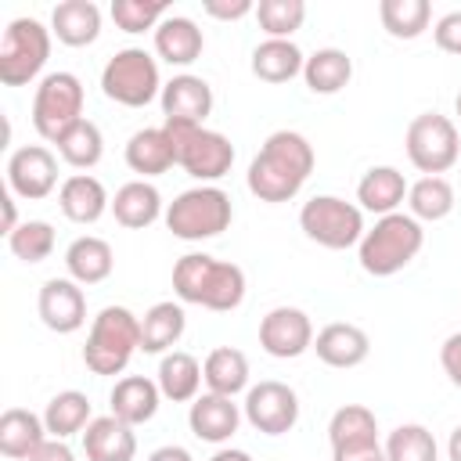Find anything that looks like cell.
<instances>
[{"label": "cell", "mask_w": 461, "mask_h": 461, "mask_svg": "<svg viewBox=\"0 0 461 461\" xmlns=\"http://www.w3.org/2000/svg\"><path fill=\"white\" fill-rule=\"evenodd\" d=\"M313 144L295 130H274L249 162L245 184L259 202H292L313 173Z\"/></svg>", "instance_id": "1"}, {"label": "cell", "mask_w": 461, "mask_h": 461, "mask_svg": "<svg viewBox=\"0 0 461 461\" xmlns=\"http://www.w3.org/2000/svg\"><path fill=\"white\" fill-rule=\"evenodd\" d=\"M173 292L180 303L227 313L245 299V270L209 252H187L173 267Z\"/></svg>", "instance_id": "2"}, {"label": "cell", "mask_w": 461, "mask_h": 461, "mask_svg": "<svg viewBox=\"0 0 461 461\" xmlns=\"http://www.w3.org/2000/svg\"><path fill=\"white\" fill-rule=\"evenodd\" d=\"M425 245V230L411 212H389L378 216L371 230H364L357 245V259L364 274L371 277H393L400 274Z\"/></svg>", "instance_id": "3"}, {"label": "cell", "mask_w": 461, "mask_h": 461, "mask_svg": "<svg viewBox=\"0 0 461 461\" xmlns=\"http://www.w3.org/2000/svg\"><path fill=\"white\" fill-rule=\"evenodd\" d=\"M140 349V317H133L126 306H104L86 335L83 364L94 375H122Z\"/></svg>", "instance_id": "4"}, {"label": "cell", "mask_w": 461, "mask_h": 461, "mask_svg": "<svg viewBox=\"0 0 461 461\" xmlns=\"http://www.w3.org/2000/svg\"><path fill=\"white\" fill-rule=\"evenodd\" d=\"M234 220V205H230V194L212 187V184H202V187H187L180 191L169 205H166V227L173 230V238L180 241H205V238H216L230 227Z\"/></svg>", "instance_id": "5"}, {"label": "cell", "mask_w": 461, "mask_h": 461, "mask_svg": "<svg viewBox=\"0 0 461 461\" xmlns=\"http://www.w3.org/2000/svg\"><path fill=\"white\" fill-rule=\"evenodd\" d=\"M162 76L158 61L144 47H122L115 50L101 68V90L108 101L122 108H144L155 97H162Z\"/></svg>", "instance_id": "6"}, {"label": "cell", "mask_w": 461, "mask_h": 461, "mask_svg": "<svg viewBox=\"0 0 461 461\" xmlns=\"http://www.w3.org/2000/svg\"><path fill=\"white\" fill-rule=\"evenodd\" d=\"M162 126L176 148V166H184V173H191L202 184H212V180L230 173L234 144L220 130H205L194 122H169V119Z\"/></svg>", "instance_id": "7"}, {"label": "cell", "mask_w": 461, "mask_h": 461, "mask_svg": "<svg viewBox=\"0 0 461 461\" xmlns=\"http://www.w3.org/2000/svg\"><path fill=\"white\" fill-rule=\"evenodd\" d=\"M403 148L414 169H421L425 176H443L457 158H461V137L454 119L439 115V112H421L407 122L403 133Z\"/></svg>", "instance_id": "8"}, {"label": "cell", "mask_w": 461, "mask_h": 461, "mask_svg": "<svg viewBox=\"0 0 461 461\" xmlns=\"http://www.w3.org/2000/svg\"><path fill=\"white\" fill-rule=\"evenodd\" d=\"M299 227L321 249H353L364 238V209L339 194H313L299 209Z\"/></svg>", "instance_id": "9"}, {"label": "cell", "mask_w": 461, "mask_h": 461, "mask_svg": "<svg viewBox=\"0 0 461 461\" xmlns=\"http://www.w3.org/2000/svg\"><path fill=\"white\" fill-rule=\"evenodd\" d=\"M50 58V29L36 18H14L4 29L0 43V83L25 86L32 83Z\"/></svg>", "instance_id": "10"}, {"label": "cell", "mask_w": 461, "mask_h": 461, "mask_svg": "<svg viewBox=\"0 0 461 461\" xmlns=\"http://www.w3.org/2000/svg\"><path fill=\"white\" fill-rule=\"evenodd\" d=\"M83 119V83L76 72H47L32 97V126L43 140H54Z\"/></svg>", "instance_id": "11"}, {"label": "cell", "mask_w": 461, "mask_h": 461, "mask_svg": "<svg viewBox=\"0 0 461 461\" xmlns=\"http://www.w3.org/2000/svg\"><path fill=\"white\" fill-rule=\"evenodd\" d=\"M249 425L263 436H285L295 429L299 421V396L292 385L277 382V378H267L259 385H249L245 393V403H241Z\"/></svg>", "instance_id": "12"}, {"label": "cell", "mask_w": 461, "mask_h": 461, "mask_svg": "<svg viewBox=\"0 0 461 461\" xmlns=\"http://www.w3.org/2000/svg\"><path fill=\"white\" fill-rule=\"evenodd\" d=\"M259 346L277 360H295L313 349V321L299 306H274L259 321Z\"/></svg>", "instance_id": "13"}, {"label": "cell", "mask_w": 461, "mask_h": 461, "mask_svg": "<svg viewBox=\"0 0 461 461\" xmlns=\"http://www.w3.org/2000/svg\"><path fill=\"white\" fill-rule=\"evenodd\" d=\"M7 187L25 202H40L58 187V158L43 144L14 148L7 158Z\"/></svg>", "instance_id": "14"}, {"label": "cell", "mask_w": 461, "mask_h": 461, "mask_svg": "<svg viewBox=\"0 0 461 461\" xmlns=\"http://www.w3.org/2000/svg\"><path fill=\"white\" fill-rule=\"evenodd\" d=\"M36 313L50 331L72 335V331H79L86 324V295L72 277H50L40 288Z\"/></svg>", "instance_id": "15"}, {"label": "cell", "mask_w": 461, "mask_h": 461, "mask_svg": "<svg viewBox=\"0 0 461 461\" xmlns=\"http://www.w3.org/2000/svg\"><path fill=\"white\" fill-rule=\"evenodd\" d=\"M158 101H162V115L169 122H194V126H202L205 115L212 112V86L202 76L180 72V76H173L162 86Z\"/></svg>", "instance_id": "16"}, {"label": "cell", "mask_w": 461, "mask_h": 461, "mask_svg": "<svg viewBox=\"0 0 461 461\" xmlns=\"http://www.w3.org/2000/svg\"><path fill=\"white\" fill-rule=\"evenodd\" d=\"M187 425L202 443H227L238 425H241V411L234 403V396H220V393H202L191 400L187 411Z\"/></svg>", "instance_id": "17"}, {"label": "cell", "mask_w": 461, "mask_h": 461, "mask_svg": "<svg viewBox=\"0 0 461 461\" xmlns=\"http://www.w3.org/2000/svg\"><path fill=\"white\" fill-rule=\"evenodd\" d=\"M313 349L317 357L328 364V367H357L367 360L371 353V339L360 324H349V321H331L324 324L317 335H313Z\"/></svg>", "instance_id": "18"}, {"label": "cell", "mask_w": 461, "mask_h": 461, "mask_svg": "<svg viewBox=\"0 0 461 461\" xmlns=\"http://www.w3.org/2000/svg\"><path fill=\"white\" fill-rule=\"evenodd\" d=\"M83 454L86 461H133L137 436L133 425L119 421L115 414H101L83 429Z\"/></svg>", "instance_id": "19"}, {"label": "cell", "mask_w": 461, "mask_h": 461, "mask_svg": "<svg viewBox=\"0 0 461 461\" xmlns=\"http://www.w3.org/2000/svg\"><path fill=\"white\" fill-rule=\"evenodd\" d=\"M407 191L411 184L396 166H371L357 184V202L364 212L389 216V212H400V202H407Z\"/></svg>", "instance_id": "20"}, {"label": "cell", "mask_w": 461, "mask_h": 461, "mask_svg": "<svg viewBox=\"0 0 461 461\" xmlns=\"http://www.w3.org/2000/svg\"><path fill=\"white\" fill-rule=\"evenodd\" d=\"M58 205L72 223H97L108 209L112 198L104 191V184L90 173H72L61 187H58Z\"/></svg>", "instance_id": "21"}, {"label": "cell", "mask_w": 461, "mask_h": 461, "mask_svg": "<svg viewBox=\"0 0 461 461\" xmlns=\"http://www.w3.org/2000/svg\"><path fill=\"white\" fill-rule=\"evenodd\" d=\"M158 400H162L158 382H151V378H144V375H126V378H119V382L112 385V396H108L112 414H115L119 421H126V425H144V421H151V418L158 414Z\"/></svg>", "instance_id": "22"}, {"label": "cell", "mask_w": 461, "mask_h": 461, "mask_svg": "<svg viewBox=\"0 0 461 461\" xmlns=\"http://www.w3.org/2000/svg\"><path fill=\"white\" fill-rule=\"evenodd\" d=\"M126 166L133 173H140V180L166 173L169 166H176V148L166 133V126H144L126 140Z\"/></svg>", "instance_id": "23"}, {"label": "cell", "mask_w": 461, "mask_h": 461, "mask_svg": "<svg viewBox=\"0 0 461 461\" xmlns=\"http://www.w3.org/2000/svg\"><path fill=\"white\" fill-rule=\"evenodd\" d=\"M50 32L65 47H86L101 36V7L94 0H61L50 11Z\"/></svg>", "instance_id": "24"}, {"label": "cell", "mask_w": 461, "mask_h": 461, "mask_svg": "<svg viewBox=\"0 0 461 461\" xmlns=\"http://www.w3.org/2000/svg\"><path fill=\"white\" fill-rule=\"evenodd\" d=\"M112 216H115V223H122V227H130V230L151 227L158 216H166V212H162V194H158V187L148 184V180H130V184H122V187L115 191V198H112Z\"/></svg>", "instance_id": "25"}, {"label": "cell", "mask_w": 461, "mask_h": 461, "mask_svg": "<svg viewBox=\"0 0 461 461\" xmlns=\"http://www.w3.org/2000/svg\"><path fill=\"white\" fill-rule=\"evenodd\" d=\"M47 443L43 414H32L25 407H7L0 414V454L11 461H25L36 447Z\"/></svg>", "instance_id": "26"}, {"label": "cell", "mask_w": 461, "mask_h": 461, "mask_svg": "<svg viewBox=\"0 0 461 461\" xmlns=\"http://www.w3.org/2000/svg\"><path fill=\"white\" fill-rule=\"evenodd\" d=\"M202 47H205L202 29L191 18H184V14H166L158 22V29H155V54L162 61H169V65H191V61H198Z\"/></svg>", "instance_id": "27"}, {"label": "cell", "mask_w": 461, "mask_h": 461, "mask_svg": "<svg viewBox=\"0 0 461 461\" xmlns=\"http://www.w3.org/2000/svg\"><path fill=\"white\" fill-rule=\"evenodd\" d=\"M115 267V252L104 238L83 234L65 249V270L76 285H101Z\"/></svg>", "instance_id": "28"}, {"label": "cell", "mask_w": 461, "mask_h": 461, "mask_svg": "<svg viewBox=\"0 0 461 461\" xmlns=\"http://www.w3.org/2000/svg\"><path fill=\"white\" fill-rule=\"evenodd\" d=\"M184 328H187L184 306L173 299H162L140 317V349L144 353H166L180 342Z\"/></svg>", "instance_id": "29"}, {"label": "cell", "mask_w": 461, "mask_h": 461, "mask_svg": "<svg viewBox=\"0 0 461 461\" xmlns=\"http://www.w3.org/2000/svg\"><path fill=\"white\" fill-rule=\"evenodd\" d=\"M303 50L292 40H263L252 50V76L263 83H288L295 76H303Z\"/></svg>", "instance_id": "30"}, {"label": "cell", "mask_w": 461, "mask_h": 461, "mask_svg": "<svg viewBox=\"0 0 461 461\" xmlns=\"http://www.w3.org/2000/svg\"><path fill=\"white\" fill-rule=\"evenodd\" d=\"M202 378L209 393L238 396L241 389H249V357L234 346H216L202 364Z\"/></svg>", "instance_id": "31"}, {"label": "cell", "mask_w": 461, "mask_h": 461, "mask_svg": "<svg viewBox=\"0 0 461 461\" xmlns=\"http://www.w3.org/2000/svg\"><path fill=\"white\" fill-rule=\"evenodd\" d=\"M158 389H162V396L166 400H173V403H187V400H194L198 396V389H202V364L191 357V353H184V349H173V353H166L162 360H158Z\"/></svg>", "instance_id": "32"}, {"label": "cell", "mask_w": 461, "mask_h": 461, "mask_svg": "<svg viewBox=\"0 0 461 461\" xmlns=\"http://www.w3.org/2000/svg\"><path fill=\"white\" fill-rule=\"evenodd\" d=\"M303 79L313 94H339L349 79H353V58L339 47H321L306 58L303 65Z\"/></svg>", "instance_id": "33"}, {"label": "cell", "mask_w": 461, "mask_h": 461, "mask_svg": "<svg viewBox=\"0 0 461 461\" xmlns=\"http://www.w3.org/2000/svg\"><path fill=\"white\" fill-rule=\"evenodd\" d=\"M90 421H94L90 400L79 389H65L58 396H50V403L43 411V425H47V436L50 439H68V436L83 432Z\"/></svg>", "instance_id": "34"}, {"label": "cell", "mask_w": 461, "mask_h": 461, "mask_svg": "<svg viewBox=\"0 0 461 461\" xmlns=\"http://www.w3.org/2000/svg\"><path fill=\"white\" fill-rule=\"evenodd\" d=\"M407 212L418 223L421 220L436 223V220L450 216L454 212V187H450V180L447 176H421V180H414L411 191H407Z\"/></svg>", "instance_id": "35"}, {"label": "cell", "mask_w": 461, "mask_h": 461, "mask_svg": "<svg viewBox=\"0 0 461 461\" xmlns=\"http://www.w3.org/2000/svg\"><path fill=\"white\" fill-rule=\"evenodd\" d=\"M378 18H382V29L389 36L418 40L429 29L432 7H429V0H382L378 4Z\"/></svg>", "instance_id": "36"}, {"label": "cell", "mask_w": 461, "mask_h": 461, "mask_svg": "<svg viewBox=\"0 0 461 461\" xmlns=\"http://www.w3.org/2000/svg\"><path fill=\"white\" fill-rule=\"evenodd\" d=\"M58 155L76 166V169H94L104 155V137L97 130V122L90 119H79L76 126H68L61 137H58Z\"/></svg>", "instance_id": "37"}, {"label": "cell", "mask_w": 461, "mask_h": 461, "mask_svg": "<svg viewBox=\"0 0 461 461\" xmlns=\"http://www.w3.org/2000/svg\"><path fill=\"white\" fill-rule=\"evenodd\" d=\"M378 439V418L371 407L364 403H346L331 414L328 421V443L331 447H346V443H367Z\"/></svg>", "instance_id": "38"}, {"label": "cell", "mask_w": 461, "mask_h": 461, "mask_svg": "<svg viewBox=\"0 0 461 461\" xmlns=\"http://www.w3.org/2000/svg\"><path fill=\"white\" fill-rule=\"evenodd\" d=\"M385 461H439L436 436L418 421L396 425L385 439Z\"/></svg>", "instance_id": "39"}, {"label": "cell", "mask_w": 461, "mask_h": 461, "mask_svg": "<svg viewBox=\"0 0 461 461\" xmlns=\"http://www.w3.org/2000/svg\"><path fill=\"white\" fill-rule=\"evenodd\" d=\"M7 249L22 263H43L54 252V227L47 220H25L7 234Z\"/></svg>", "instance_id": "40"}, {"label": "cell", "mask_w": 461, "mask_h": 461, "mask_svg": "<svg viewBox=\"0 0 461 461\" xmlns=\"http://www.w3.org/2000/svg\"><path fill=\"white\" fill-rule=\"evenodd\" d=\"M256 18H259V29L267 32V40H288L306 18V4L303 0H259Z\"/></svg>", "instance_id": "41"}, {"label": "cell", "mask_w": 461, "mask_h": 461, "mask_svg": "<svg viewBox=\"0 0 461 461\" xmlns=\"http://www.w3.org/2000/svg\"><path fill=\"white\" fill-rule=\"evenodd\" d=\"M162 18H166V0H112V22L122 32L158 29Z\"/></svg>", "instance_id": "42"}, {"label": "cell", "mask_w": 461, "mask_h": 461, "mask_svg": "<svg viewBox=\"0 0 461 461\" xmlns=\"http://www.w3.org/2000/svg\"><path fill=\"white\" fill-rule=\"evenodd\" d=\"M436 47L447 54H461V11H447L436 25H432Z\"/></svg>", "instance_id": "43"}, {"label": "cell", "mask_w": 461, "mask_h": 461, "mask_svg": "<svg viewBox=\"0 0 461 461\" xmlns=\"http://www.w3.org/2000/svg\"><path fill=\"white\" fill-rule=\"evenodd\" d=\"M331 461H385V447H382L378 439L331 447Z\"/></svg>", "instance_id": "44"}, {"label": "cell", "mask_w": 461, "mask_h": 461, "mask_svg": "<svg viewBox=\"0 0 461 461\" xmlns=\"http://www.w3.org/2000/svg\"><path fill=\"white\" fill-rule=\"evenodd\" d=\"M439 364H443L447 378L461 389V331H454V335L443 339V346H439Z\"/></svg>", "instance_id": "45"}, {"label": "cell", "mask_w": 461, "mask_h": 461, "mask_svg": "<svg viewBox=\"0 0 461 461\" xmlns=\"http://www.w3.org/2000/svg\"><path fill=\"white\" fill-rule=\"evenodd\" d=\"M202 7H205L209 18H223V22H234V18H245V14L256 11L252 0H205Z\"/></svg>", "instance_id": "46"}, {"label": "cell", "mask_w": 461, "mask_h": 461, "mask_svg": "<svg viewBox=\"0 0 461 461\" xmlns=\"http://www.w3.org/2000/svg\"><path fill=\"white\" fill-rule=\"evenodd\" d=\"M25 461H76V454H72V447H68L65 439H47V443L36 447Z\"/></svg>", "instance_id": "47"}, {"label": "cell", "mask_w": 461, "mask_h": 461, "mask_svg": "<svg viewBox=\"0 0 461 461\" xmlns=\"http://www.w3.org/2000/svg\"><path fill=\"white\" fill-rule=\"evenodd\" d=\"M148 461H194V457H191V450H184V447H176V443H166V447L151 450Z\"/></svg>", "instance_id": "48"}, {"label": "cell", "mask_w": 461, "mask_h": 461, "mask_svg": "<svg viewBox=\"0 0 461 461\" xmlns=\"http://www.w3.org/2000/svg\"><path fill=\"white\" fill-rule=\"evenodd\" d=\"M0 205H4V234H11L18 227V209H14V194H0Z\"/></svg>", "instance_id": "49"}, {"label": "cell", "mask_w": 461, "mask_h": 461, "mask_svg": "<svg viewBox=\"0 0 461 461\" xmlns=\"http://www.w3.org/2000/svg\"><path fill=\"white\" fill-rule=\"evenodd\" d=\"M209 461H252V454H249V450H238V447H223V450H216Z\"/></svg>", "instance_id": "50"}, {"label": "cell", "mask_w": 461, "mask_h": 461, "mask_svg": "<svg viewBox=\"0 0 461 461\" xmlns=\"http://www.w3.org/2000/svg\"><path fill=\"white\" fill-rule=\"evenodd\" d=\"M447 457L450 461H461V425L450 432V439H447Z\"/></svg>", "instance_id": "51"}, {"label": "cell", "mask_w": 461, "mask_h": 461, "mask_svg": "<svg viewBox=\"0 0 461 461\" xmlns=\"http://www.w3.org/2000/svg\"><path fill=\"white\" fill-rule=\"evenodd\" d=\"M454 108H457V115H461V94H457V101H454Z\"/></svg>", "instance_id": "52"}]
</instances>
